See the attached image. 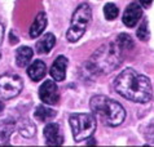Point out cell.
Here are the masks:
<instances>
[{"mask_svg":"<svg viewBox=\"0 0 154 147\" xmlns=\"http://www.w3.org/2000/svg\"><path fill=\"white\" fill-rule=\"evenodd\" d=\"M54 44H56V38H54L53 34L48 32V34H45V35H43L40 40H38L35 48L39 54H47L52 50Z\"/></svg>","mask_w":154,"mask_h":147,"instance_id":"cell-12","label":"cell"},{"mask_svg":"<svg viewBox=\"0 0 154 147\" xmlns=\"http://www.w3.org/2000/svg\"><path fill=\"white\" fill-rule=\"evenodd\" d=\"M118 13H119L118 7L115 5V4H113V3H109V4H106V5L104 7V14L106 17V20H109V21L115 20L118 17Z\"/></svg>","mask_w":154,"mask_h":147,"instance_id":"cell-17","label":"cell"},{"mask_svg":"<svg viewBox=\"0 0 154 147\" xmlns=\"http://www.w3.org/2000/svg\"><path fill=\"white\" fill-rule=\"evenodd\" d=\"M92 20V10L88 4H80L76 8L71 18V25L66 32V38L70 43H76L87 31V27Z\"/></svg>","mask_w":154,"mask_h":147,"instance_id":"cell-4","label":"cell"},{"mask_svg":"<svg viewBox=\"0 0 154 147\" xmlns=\"http://www.w3.org/2000/svg\"><path fill=\"white\" fill-rule=\"evenodd\" d=\"M3 36H4V27H3V25L0 23V44H2V41H3Z\"/></svg>","mask_w":154,"mask_h":147,"instance_id":"cell-21","label":"cell"},{"mask_svg":"<svg viewBox=\"0 0 154 147\" xmlns=\"http://www.w3.org/2000/svg\"><path fill=\"white\" fill-rule=\"evenodd\" d=\"M34 116H35V119L40 120V122H49V120H52L54 116H56V111L49 109V107L40 105V106L36 107Z\"/></svg>","mask_w":154,"mask_h":147,"instance_id":"cell-15","label":"cell"},{"mask_svg":"<svg viewBox=\"0 0 154 147\" xmlns=\"http://www.w3.org/2000/svg\"><path fill=\"white\" fill-rule=\"evenodd\" d=\"M69 123L76 142L85 141L96 130V116L91 114H72L69 118Z\"/></svg>","mask_w":154,"mask_h":147,"instance_id":"cell-5","label":"cell"},{"mask_svg":"<svg viewBox=\"0 0 154 147\" xmlns=\"http://www.w3.org/2000/svg\"><path fill=\"white\" fill-rule=\"evenodd\" d=\"M117 44L121 46V49H132L134 46V41L130 35H126V34H121L117 39Z\"/></svg>","mask_w":154,"mask_h":147,"instance_id":"cell-18","label":"cell"},{"mask_svg":"<svg viewBox=\"0 0 154 147\" xmlns=\"http://www.w3.org/2000/svg\"><path fill=\"white\" fill-rule=\"evenodd\" d=\"M140 3H141V5H143L144 8H148L153 3V0H140Z\"/></svg>","mask_w":154,"mask_h":147,"instance_id":"cell-20","label":"cell"},{"mask_svg":"<svg viewBox=\"0 0 154 147\" xmlns=\"http://www.w3.org/2000/svg\"><path fill=\"white\" fill-rule=\"evenodd\" d=\"M32 49L29 46H21L16 52V63L18 67H26L32 59Z\"/></svg>","mask_w":154,"mask_h":147,"instance_id":"cell-13","label":"cell"},{"mask_svg":"<svg viewBox=\"0 0 154 147\" xmlns=\"http://www.w3.org/2000/svg\"><path fill=\"white\" fill-rule=\"evenodd\" d=\"M45 143L49 146H60L63 143V137L60 132V127L56 123H49L44 128Z\"/></svg>","mask_w":154,"mask_h":147,"instance_id":"cell-9","label":"cell"},{"mask_svg":"<svg viewBox=\"0 0 154 147\" xmlns=\"http://www.w3.org/2000/svg\"><path fill=\"white\" fill-rule=\"evenodd\" d=\"M143 17V8L137 3H131L123 13V23L127 27H135L136 23Z\"/></svg>","mask_w":154,"mask_h":147,"instance_id":"cell-8","label":"cell"},{"mask_svg":"<svg viewBox=\"0 0 154 147\" xmlns=\"http://www.w3.org/2000/svg\"><path fill=\"white\" fill-rule=\"evenodd\" d=\"M67 58L63 57V56H58V57L54 59V62L51 67V76L54 81H62L66 77V68H67Z\"/></svg>","mask_w":154,"mask_h":147,"instance_id":"cell-10","label":"cell"},{"mask_svg":"<svg viewBox=\"0 0 154 147\" xmlns=\"http://www.w3.org/2000/svg\"><path fill=\"white\" fill-rule=\"evenodd\" d=\"M20 134L23 137H27V138L32 137L35 134V125L31 122H29V120H23V123L20 127Z\"/></svg>","mask_w":154,"mask_h":147,"instance_id":"cell-16","label":"cell"},{"mask_svg":"<svg viewBox=\"0 0 154 147\" xmlns=\"http://www.w3.org/2000/svg\"><path fill=\"white\" fill-rule=\"evenodd\" d=\"M4 107H5V106H4V102L2 101V99H0V114H2V112L4 111Z\"/></svg>","mask_w":154,"mask_h":147,"instance_id":"cell-22","label":"cell"},{"mask_svg":"<svg viewBox=\"0 0 154 147\" xmlns=\"http://www.w3.org/2000/svg\"><path fill=\"white\" fill-rule=\"evenodd\" d=\"M23 86L22 79L16 74H5L0 76V98L12 99L21 93Z\"/></svg>","mask_w":154,"mask_h":147,"instance_id":"cell-6","label":"cell"},{"mask_svg":"<svg viewBox=\"0 0 154 147\" xmlns=\"http://www.w3.org/2000/svg\"><path fill=\"white\" fill-rule=\"evenodd\" d=\"M89 107L92 114L98 118L105 125L109 127H118L125 122L126 111L121 103L117 101L105 97V96H95L91 98Z\"/></svg>","mask_w":154,"mask_h":147,"instance_id":"cell-2","label":"cell"},{"mask_svg":"<svg viewBox=\"0 0 154 147\" xmlns=\"http://www.w3.org/2000/svg\"><path fill=\"white\" fill-rule=\"evenodd\" d=\"M121 46L115 43H108L102 45L91 58V64L93 71L101 74H109L115 70L122 62Z\"/></svg>","mask_w":154,"mask_h":147,"instance_id":"cell-3","label":"cell"},{"mask_svg":"<svg viewBox=\"0 0 154 147\" xmlns=\"http://www.w3.org/2000/svg\"><path fill=\"white\" fill-rule=\"evenodd\" d=\"M114 88L122 97L137 103H146L153 96L150 80L134 68H126L119 74L114 81Z\"/></svg>","mask_w":154,"mask_h":147,"instance_id":"cell-1","label":"cell"},{"mask_svg":"<svg viewBox=\"0 0 154 147\" xmlns=\"http://www.w3.org/2000/svg\"><path fill=\"white\" fill-rule=\"evenodd\" d=\"M136 35H137V38L140 39V40H143V41L149 40V36H150V34H149L148 21L146 20H144L143 22H141L140 27L137 28V31H136Z\"/></svg>","mask_w":154,"mask_h":147,"instance_id":"cell-19","label":"cell"},{"mask_svg":"<svg viewBox=\"0 0 154 147\" xmlns=\"http://www.w3.org/2000/svg\"><path fill=\"white\" fill-rule=\"evenodd\" d=\"M45 27H47V16L45 13H39L36 16L35 21H34V23L31 25V27H30V36L31 38L40 36L43 31L45 30Z\"/></svg>","mask_w":154,"mask_h":147,"instance_id":"cell-14","label":"cell"},{"mask_svg":"<svg viewBox=\"0 0 154 147\" xmlns=\"http://www.w3.org/2000/svg\"><path fill=\"white\" fill-rule=\"evenodd\" d=\"M0 57H2V54H0Z\"/></svg>","mask_w":154,"mask_h":147,"instance_id":"cell-23","label":"cell"},{"mask_svg":"<svg viewBox=\"0 0 154 147\" xmlns=\"http://www.w3.org/2000/svg\"><path fill=\"white\" fill-rule=\"evenodd\" d=\"M39 97L43 103L49 106L56 105L60 99V92L53 80H45L39 88Z\"/></svg>","mask_w":154,"mask_h":147,"instance_id":"cell-7","label":"cell"},{"mask_svg":"<svg viewBox=\"0 0 154 147\" xmlns=\"http://www.w3.org/2000/svg\"><path fill=\"white\" fill-rule=\"evenodd\" d=\"M45 74H47V66L40 59L34 61L27 68V75L32 81H40L45 76Z\"/></svg>","mask_w":154,"mask_h":147,"instance_id":"cell-11","label":"cell"}]
</instances>
